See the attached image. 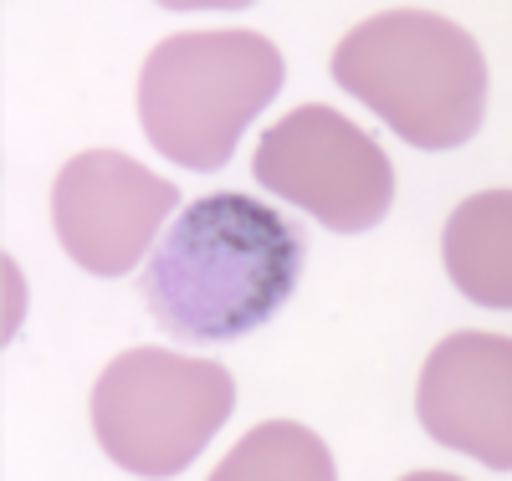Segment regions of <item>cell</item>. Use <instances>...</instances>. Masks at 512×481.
<instances>
[{
  "label": "cell",
  "instance_id": "6da1fadb",
  "mask_svg": "<svg viewBox=\"0 0 512 481\" xmlns=\"http://www.w3.org/2000/svg\"><path fill=\"white\" fill-rule=\"evenodd\" d=\"M308 236L241 190L180 205L159 231L139 292L149 318L180 343H236L267 328L303 282Z\"/></svg>",
  "mask_w": 512,
  "mask_h": 481
},
{
  "label": "cell",
  "instance_id": "7a4b0ae2",
  "mask_svg": "<svg viewBox=\"0 0 512 481\" xmlns=\"http://www.w3.org/2000/svg\"><path fill=\"white\" fill-rule=\"evenodd\" d=\"M333 82L415 149H461L487 113L477 36L415 6L359 21L333 52Z\"/></svg>",
  "mask_w": 512,
  "mask_h": 481
},
{
  "label": "cell",
  "instance_id": "3957f363",
  "mask_svg": "<svg viewBox=\"0 0 512 481\" xmlns=\"http://www.w3.org/2000/svg\"><path fill=\"white\" fill-rule=\"evenodd\" d=\"M282 87V52L262 31L164 36L139 72V123L149 144L185 169H221L246 123Z\"/></svg>",
  "mask_w": 512,
  "mask_h": 481
},
{
  "label": "cell",
  "instance_id": "277c9868",
  "mask_svg": "<svg viewBox=\"0 0 512 481\" xmlns=\"http://www.w3.org/2000/svg\"><path fill=\"white\" fill-rule=\"evenodd\" d=\"M236 410V379L175 348H128L93 384V435L134 476H180Z\"/></svg>",
  "mask_w": 512,
  "mask_h": 481
},
{
  "label": "cell",
  "instance_id": "5b68a950",
  "mask_svg": "<svg viewBox=\"0 0 512 481\" xmlns=\"http://www.w3.org/2000/svg\"><path fill=\"white\" fill-rule=\"evenodd\" d=\"M256 185H267L277 200L308 210L318 226L338 236L374 231L395 200V169L354 118L338 108L308 103L277 118L251 159Z\"/></svg>",
  "mask_w": 512,
  "mask_h": 481
},
{
  "label": "cell",
  "instance_id": "8992f818",
  "mask_svg": "<svg viewBox=\"0 0 512 481\" xmlns=\"http://www.w3.org/2000/svg\"><path fill=\"white\" fill-rule=\"evenodd\" d=\"M180 190L118 149H88L52 185V226L62 251L93 277H128L175 215Z\"/></svg>",
  "mask_w": 512,
  "mask_h": 481
},
{
  "label": "cell",
  "instance_id": "52a82bcc",
  "mask_svg": "<svg viewBox=\"0 0 512 481\" xmlns=\"http://www.w3.org/2000/svg\"><path fill=\"white\" fill-rule=\"evenodd\" d=\"M431 441L512 471V343L497 333H451L431 348L415 389Z\"/></svg>",
  "mask_w": 512,
  "mask_h": 481
},
{
  "label": "cell",
  "instance_id": "ba28073f",
  "mask_svg": "<svg viewBox=\"0 0 512 481\" xmlns=\"http://www.w3.org/2000/svg\"><path fill=\"white\" fill-rule=\"evenodd\" d=\"M441 251L456 292L482 308H512V190H482L456 205Z\"/></svg>",
  "mask_w": 512,
  "mask_h": 481
},
{
  "label": "cell",
  "instance_id": "9c48e42d",
  "mask_svg": "<svg viewBox=\"0 0 512 481\" xmlns=\"http://www.w3.org/2000/svg\"><path fill=\"white\" fill-rule=\"evenodd\" d=\"M221 481H328L333 476V456L313 430L292 425V420H272L256 425L246 441L216 466Z\"/></svg>",
  "mask_w": 512,
  "mask_h": 481
}]
</instances>
